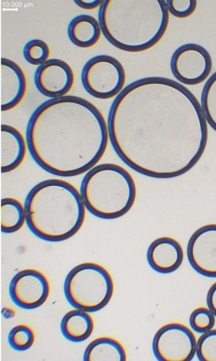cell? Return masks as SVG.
Segmentation results:
<instances>
[{"label": "cell", "mask_w": 216, "mask_h": 361, "mask_svg": "<svg viewBox=\"0 0 216 361\" xmlns=\"http://www.w3.org/2000/svg\"><path fill=\"white\" fill-rule=\"evenodd\" d=\"M109 141L118 157L144 176H180L204 151L207 126L201 104L184 85L162 76L135 80L108 113Z\"/></svg>", "instance_id": "obj_1"}, {"label": "cell", "mask_w": 216, "mask_h": 361, "mask_svg": "<svg viewBox=\"0 0 216 361\" xmlns=\"http://www.w3.org/2000/svg\"><path fill=\"white\" fill-rule=\"evenodd\" d=\"M25 137L37 165L62 177L80 175L97 165L110 141L100 110L84 98L68 95L50 98L35 108Z\"/></svg>", "instance_id": "obj_2"}, {"label": "cell", "mask_w": 216, "mask_h": 361, "mask_svg": "<svg viewBox=\"0 0 216 361\" xmlns=\"http://www.w3.org/2000/svg\"><path fill=\"white\" fill-rule=\"evenodd\" d=\"M98 21L111 44L137 53L160 42L168 27L169 13L165 0H103Z\"/></svg>", "instance_id": "obj_3"}, {"label": "cell", "mask_w": 216, "mask_h": 361, "mask_svg": "<svg viewBox=\"0 0 216 361\" xmlns=\"http://www.w3.org/2000/svg\"><path fill=\"white\" fill-rule=\"evenodd\" d=\"M24 206L29 230L49 242H62L74 236L86 216L79 190L61 179H49L35 185L26 196Z\"/></svg>", "instance_id": "obj_4"}, {"label": "cell", "mask_w": 216, "mask_h": 361, "mask_svg": "<svg viewBox=\"0 0 216 361\" xmlns=\"http://www.w3.org/2000/svg\"><path fill=\"white\" fill-rule=\"evenodd\" d=\"M79 191L86 209L96 217L108 220L128 213L137 196L133 176L123 167L112 163L96 165L87 171Z\"/></svg>", "instance_id": "obj_5"}, {"label": "cell", "mask_w": 216, "mask_h": 361, "mask_svg": "<svg viewBox=\"0 0 216 361\" xmlns=\"http://www.w3.org/2000/svg\"><path fill=\"white\" fill-rule=\"evenodd\" d=\"M63 290L72 307L91 313L102 309L109 303L113 295L114 283L111 273L102 265L85 262L69 271Z\"/></svg>", "instance_id": "obj_6"}, {"label": "cell", "mask_w": 216, "mask_h": 361, "mask_svg": "<svg viewBox=\"0 0 216 361\" xmlns=\"http://www.w3.org/2000/svg\"><path fill=\"white\" fill-rule=\"evenodd\" d=\"M126 79L122 64L108 55L90 58L81 72V81L85 90L91 96L101 99L116 97L124 88Z\"/></svg>", "instance_id": "obj_7"}, {"label": "cell", "mask_w": 216, "mask_h": 361, "mask_svg": "<svg viewBox=\"0 0 216 361\" xmlns=\"http://www.w3.org/2000/svg\"><path fill=\"white\" fill-rule=\"evenodd\" d=\"M197 340L192 330L180 322L162 326L155 334L152 349L159 361H190L196 353Z\"/></svg>", "instance_id": "obj_8"}, {"label": "cell", "mask_w": 216, "mask_h": 361, "mask_svg": "<svg viewBox=\"0 0 216 361\" xmlns=\"http://www.w3.org/2000/svg\"><path fill=\"white\" fill-rule=\"evenodd\" d=\"M212 66L208 51L195 43H187L178 47L170 61L171 72L180 83L194 85L201 83L209 76Z\"/></svg>", "instance_id": "obj_9"}, {"label": "cell", "mask_w": 216, "mask_h": 361, "mask_svg": "<svg viewBox=\"0 0 216 361\" xmlns=\"http://www.w3.org/2000/svg\"><path fill=\"white\" fill-rule=\"evenodd\" d=\"M50 291V283L46 275L33 268L18 272L9 285L12 301L24 309H34L42 305L49 297Z\"/></svg>", "instance_id": "obj_10"}, {"label": "cell", "mask_w": 216, "mask_h": 361, "mask_svg": "<svg viewBox=\"0 0 216 361\" xmlns=\"http://www.w3.org/2000/svg\"><path fill=\"white\" fill-rule=\"evenodd\" d=\"M187 256L196 272L216 278V223L202 226L192 233L188 242Z\"/></svg>", "instance_id": "obj_11"}, {"label": "cell", "mask_w": 216, "mask_h": 361, "mask_svg": "<svg viewBox=\"0 0 216 361\" xmlns=\"http://www.w3.org/2000/svg\"><path fill=\"white\" fill-rule=\"evenodd\" d=\"M34 80L40 93L53 98L67 95L74 85L75 77L73 69L67 62L52 58L38 66Z\"/></svg>", "instance_id": "obj_12"}, {"label": "cell", "mask_w": 216, "mask_h": 361, "mask_svg": "<svg viewBox=\"0 0 216 361\" xmlns=\"http://www.w3.org/2000/svg\"><path fill=\"white\" fill-rule=\"evenodd\" d=\"M27 89V79L22 67L12 60L1 58V111H9L18 106Z\"/></svg>", "instance_id": "obj_13"}, {"label": "cell", "mask_w": 216, "mask_h": 361, "mask_svg": "<svg viewBox=\"0 0 216 361\" xmlns=\"http://www.w3.org/2000/svg\"><path fill=\"white\" fill-rule=\"evenodd\" d=\"M184 252L175 238L162 236L153 241L147 252L150 267L160 274H169L177 270L182 263Z\"/></svg>", "instance_id": "obj_14"}, {"label": "cell", "mask_w": 216, "mask_h": 361, "mask_svg": "<svg viewBox=\"0 0 216 361\" xmlns=\"http://www.w3.org/2000/svg\"><path fill=\"white\" fill-rule=\"evenodd\" d=\"M28 151L26 137L15 127L1 125V172L6 173L18 168Z\"/></svg>", "instance_id": "obj_15"}, {"label": "cell", "mask_w": 216, "mask_h": 361, "mask_svg": "<svg viewBox=\"0 0 216 361\" xmlns=\"http://www.w3.org/2000/svg\"><path fill=\"white\" fill-rule=\"evenodd\" d=\"M67 34L74 45L88 48L98 43L102 32L98 20L90 15L82 14L71 20L67 26Z\"/></svg>", "instance_id": "obj_16"}, {"label": "cell", "mask_w": 216, "mask_h": 361, "mask_svg": "<svg viewBox=\"0 0 216 361\" xmlns=\"http://www.w3.org/2000/svg\"><path fill=\"white\" fill-rule=\"evenodd\" d=\"M94 327V320L89 312L77 309L66 313L60 324L63 336L73 342H82L87 339Z\"/></svg>", "instance_id": "obj_17"}, {"label": "cell", "mask_w": 216, "mask_h": 361, "mask_svg": "<svg viewBox=\"0 0 216 361\" xmlns=\"http://www.w3.org/2000/svg\"><path fill=\"white\" fill-rule=\"evenodd\" d=\"M84 361H125L127 353L123 344L117 339L108 336L98 337L86 347Z\"/></svg>", "instance_id": "obj_18"}, {"label": "cell", "mask_w": 216, "mask_h": 361, "mask_svg": "<svg viewBox=\"0 0 216 361\" xmlns=\"http://www.w3.org/2000/svg\"><path fill=\"white\" fill-rule=\"evenodd\" d=\"M26 222L24 204L14 197H5L1 201V230L4 233H14Z\"/></svg>", "instance_id": "obj_19"}, {"label": "cell", "mask_w": 216, "mask_h": 361, "mask_svg": "<svg viewBox=\"0 0 216 361\" xmlns=\"http://www.w3.org/2000/svg\"><path fill=\"white\" fill-rule=\"evenodd\" d=\"M200 104L206 122L216 131V71L203 87Z\"/></svg>", "instance_id": "obj_20"}, {"label": "cell", "mask_w": 216, "mask_h": 361, "mask_svg": "<svg viewBox=\"0 0 216 361\" xmlns=\"http://www.w3.org/2000/svg\"><path fill=\"white\" fill-rule=\"evenodd\" d=\"M36 334L34 329L27 324H20L13 327L8 335L10 346L17 351L28 349L34 344Z\"/></svg>", "instance_id": "obj_21"}, {"label": "cell", "mask_w": 216, "mask_h": 361, "mask_svg": "<svg viewBox=\"0 0 216 361\" xmlns=\"http://www.w3.org/2000/svg\"><path fill=\"white\" fill-rule=\"evenodd\" d=\"M23 54L29 63L39 66L48 60L50 55V49L47 43L43 40L32 39L24 45Z\"/></svg>", "instance_id": "obj_22"}, {"label": "cell", "mask_w": 216, "mask_h": 361, "mask_svg": "<svg viewBox=\"0 0 216 361\" xmlns=\"http://www.w3.org/2000/svg\"><path fill=\"white\" fill-rule=\"evenodd\" d=\"M200 361H216V328L204 333L197 340L196 353Z\"/></svg>", "instance_id": "obj_23"}, {"label": "cell", "mask_w": 216, "mask_h": 361, "mask_svg": "<svg viewBox=\"0 0 216 361\" xmlns=\"http://www.w3.org/2000/svg\"><path fill=\"white\" fill-rule=\"evenodd\" d=\"M189 322L192 329L197 333H202L213 327L215 316L208 307L201 306L192 311Z\"/></svg>", "instance_id": "obj_24"}, {"label": "cell", "mask_w": 216, "mask_h": 361, "mask_svg": "<svg viewBox=\"0 0 216 361\" xmlns=\"http://www.w3.org/2000/svg\"><path fill=\"white\" fill-rule=\"evenodd\" d=\"M166 4L169 14L180 19L192 15L197 7L195 0H166Z\"/></svg>", "instance_id": "obj_25"}, {"label": "cell", "mask_w": 216, "mask_h": 361, "mask_svg": "<svg viewBox=\"0 0 216 361\" xmlns=\"http://www.w3.org/2000/svg\"><path fill=\"white\" fill-rule=\"evenodd\" d=\"M207 307L212 312L216 317V282L208 290L206 296Z\"/></svg>", "instance_id": "obj_26"}, {"label": "cell", "mask_w": 216, "mask_h": 361, "mask_svg": "<svg viewBox=\"0 0 216 361\" xmlns=\"http://www.w3.org/2000/svg\"><path fill=\"white\" fill-rule=\"evenodd\" d=\"M103 0H74V2L79 8L85 10H93L99 8Z\"/></svg>", "instance_id": "obj_27"}]
</instances>
